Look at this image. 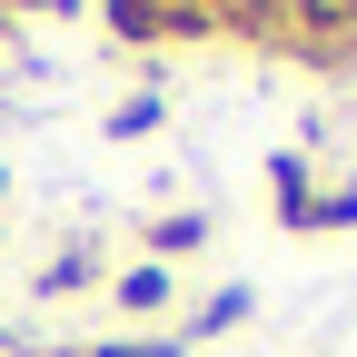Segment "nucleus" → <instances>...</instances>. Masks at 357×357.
<instances>
[{"mask_svg":"<svg viewBox=\"0 0 357 357\" xmlns=\"http://www.w3.org/2000/svg\"><path fill=\"white\" fill-rule=\"evenodd\" d=\"M268 208H278V229H307V208H318V178H307V159H298V149L268 159Z\"/></svg>","mask_w":357,"mask_h":357,"instance_id":"obj_3","label":"nucleus"},{"mask_svg":"<svg viewBox=\"0 0 357 357\" xmlns=\"http://www.w3.org/2000/svg\"><path fill=\"white\" fill-rule=\"evenodd\" d=\"M278 50H298L307 70H347L357 60V0H288L278 10Z\"/></svg>","mask_w":357,"mask_h":357,"instance_id":"obj_2","label":"nucleus"},{"mask_svg":"<svg viewBox=\"0 0 357 357\" xmlns=\"http://www.w3.org/2000/svg\"><path fill=\"white\" fill-rule=\"evenodd\" d=\"M328 229H357V178H347V189H318V208H307V238H328Z\"/></svg>","mask_w":357,"mask_h":357,"instance_id":"obj_9","label":"nucleus"},{"mask_svg":"<svg viewBox=\"0 0 357 357\" xmlns=\"http://www.w3.org/2000/svg\"><path fill=\"white\" fill-rule=\"evenodd\" d=\"M100 20L129 50H178V40H229L208 0H100Z\"/></svg>","mask_w":357,"mask_h":357,"instance_id":"obj_1","label":"nucleus"},{"mask_svg":"<svg viewBox=\"0 0 357 357\" xmlns=\"http://www.w3.org/2000/svg\"><path fill=\"white\" fill-rule=\"evenodd\" d=\"M159 119H169V100H159V89H149V100H119V109H109L100 129H109V139H149V129H159Z\"/></svg>","mask_w":357,"mask_h":357,"instance_id":"obj_8","label":"nucleus"},{"mask_svg":"<svg viewBox=\"0 0 357 357\" xmlns=\"http://www.w3.org/2000/svg\"><path fill=\"white\" fill-rule=\"evenodd\" d=\"M0 199H10V169H0Z\"/></svg>","mask_w":357,"mask_h":357,"instance_id":"obj_12","label":"nucleus"},{"mask_svg":"<svg viewBox=\"0 0 357 357\" xmlns=\"http://www.w3.org/2000/svg\"><path fill=\"white\" fill-rule=\"evenodd\" d=\"M109 298L129 307V318H159V307H169V268H159V258H139V268H119V278H109Z\"/></svg>","mask_w":357,"mask_h":357,"instance_id":"obj_6","label":"nucleus"},{"mask_svg":"<svg viewBox=\"0 0 357 357\" xmlns=\"http://www.w3.org/2000/svg\"><path fill=\"white\" fill-rule=\"evenodd\" d=\"M10 10H50L60 20V10H79V0H0V20H10Z\"/></svg>","mask_w":357,"mask_h":357,"instance_id":"obj_11","label":"nucleus"},{"mask_svg":"<svg viewBox=\"0 0 357 357\" xmlns=\"http://www.w3.org/2000/svg\"><path fill=\"white\" fill-rule=\"evenodd\" d=\"M79 288H100V248H70L40 268V298H79Z\"/></svg>","mask_w":357,"mask_h":357,"instance_id":"obj_7","label":"nucleus"},{"mask_svg":"<svg viewBox=\"0 0 357 357\" xmlns=\"http://www.w3.org/2000/svg\"><path fill=\"white\" fill-rule=\"evenodd\" d=\"M208 229H218V208H169V218H149L139 229V248L169 268V258H189V248H208Z\"/></svg>","mask_w":357,"mask_h":357,"instance_id":"obj_4","label":"nucleus"},{"mask_svg":"<svg viewBox=\"0 0 357 357\" xmlns=\"http://www.w3.org/2000/svg\"><path fill=\"white\" fill-rule=\"evenodd\" d=\"M79 357H189L178 337H109V347H79Z\"/></svg>","mask_w":357,"mask_h":357,"instance_id":"obj_10","label":"nucleus"},{"mask_svg":"<svg viewBox=\"0 0 357 357\" xmlns=\"http://www.w3.org/2000/svg\"><path fill=\"white\" fill-rule=\"evenodd\" d=\"M248 307H258V288H248V278H229L218 298H199V307H189V328H178V347H199V337H229V328L248 318Z\"/></svg>","mask_w":357,"mask_h":357,"instance_id":"obj_5","label":"nucleus"}]
</instances>
